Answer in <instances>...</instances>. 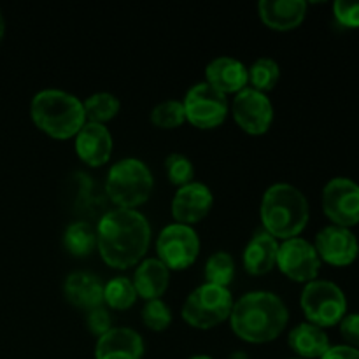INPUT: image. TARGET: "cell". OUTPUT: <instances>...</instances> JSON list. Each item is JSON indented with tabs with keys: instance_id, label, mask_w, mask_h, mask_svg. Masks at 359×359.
Wrapping results in <instances>:
<instances>
[{
	"instance_id": "6da1fadb",
	"label": "cell",
	"mask_w": 359,
	"mask_h": 359,
	"mask_svg": "<svg viewBox=\"0 0 359 359\" xmlns=\"http://www.w3.org/2000/svg\"><path fill=\"white\" fill-rule=\"evenodd\" d=\"M151 244V224L135 209H114L97 224V249L102 259L116 270L142 262Z\"/></svg>"
},
{
	"instance_id": "7a4b0ae2",
	"label": "cell",
	"mask_w": 359,
	"mask_h": 359,
	"mask_svg": "<svg viewBox=\"0 0 359 359\" xmlns=\"http://www.w3.org/2000/svg\"><path fill=\"white\" fill-rule=\"evenodd\" d=\"M230 326L235 335L249 344L276 340L290 321L286 304L270 291H251L233 302Z\"/></svg>"
},
{
	"instance_id": "3957f363",
	"label": "cell",
	"mask_w": 359,
	"mask_h": 359,
	"mask_svg": "<svg viewBox=\"0 0 359 359\" xmlns=\"http://www.w3.org/2000/svg\"><path fill=\"white\" fill-rule=\"evenodd\" d=\"M259 216L266 233L273 238L290 241L305 230L311 210L300 189L287 182H277L263 195Z\"/></svg>"
},
{
	"instance_id": "277c9868",
	"label": "cell",
	"mask_w": 359,
	"mask_h": 359,
	"mask_svg": "<svg viewBox=\"0 0 359 359\" xmlns=\"http://www.w3.org/2000/svg\"><path fill=\"white\" fill-rule=\"evenodd\" d=\"M30 114L35 126L58 140L72 139L86 125L83 102L62 90H42L32 98Z\"/></svg>"
},
{
	"instance_id": "5b68a950",
	"label": "cell",
	"mask_w": 359,
	"mask_h": 359,
	"mask_svg": "<svg viewBox=\"0 0 359 359\" xmlns=\"http://www.w3.org/2000/svg\"><path fill=\"white\" fill-rule=\"evenodd\" d=\"M154 179L149 167L137 158H125L111 167L105 191L118 209H135L149 200Z\"/></svg>"
},
{
	"instance_id": "8992f818",
	"label": "cell",
	"mask_w": 359,
	"mask_h": 359,
	"mask_svg": "<svg viewBox=\"0 0 359 359\" xmlns=\"http://www.w3.org/2000/svg\"><path fill=\"white\" fill-rule=\"evenodd\" d=\"M233 297L228 287L202 284L186 298L182 305V319L198 330H210L230 319Z\"/></svg>"
},
{
	"instance_id": "52a82bcc",
	"label": "cell",
	"mask_w": 359,
	"mask_h": 359,
	"mask_svg": "<svg viewBox=\"0 0 359 359\" xmlns=\"http://www.w3.org/2000/svg\"><path fill=\"white\" fill-rule=\"evenodd\" d=\"M300 307L311 325L325 330L340 325V321L346 318L347 298L335 283L316 279L305 284L300 297Z\"/></svg>"
},
{
	"instance_id": "ba28073f",
	"label": "cell",
	"mask_w": 359,
	"mask_h": 359,
	"mask_svg": "<svg viewBox=\"0 0 359 359\" xmlns=\"http://www.w3.org/2000/svg\"><path fill=\"white\" fill-rule=\"evenodd\" d=\"M156 252L168 270H186L198 258V233L188 224H168L158 235Z\"/></svg>"
},
{
	"instance_id": "9c48e42d",
	"label": "cell",
	"mask_w": 359,
	"mask_h": 359,
	"mask_svg": "<svg viewBox=\"0 0 359 359\" xmlns=\"http://www.w3.org/2000/svg\"><path fill=\"white\" fill-rule=\"evenodd\" d=\"M182 105H184L186 121L200 130L217 128L226 119L230 111L226 95L207 83H198L189 88Z\"/></svg>"
},
{
	"instance_id": "30bf717a",
	"label": "cell",
	"mask_w": 359,
	"mask_h": 359,
	"mask_svg": "<svg viewBox=\"0 0 359 359\" xmlns=\"http://www.w3.org/2000/svg\"><path fill=\"white\" fill-rule=\"evenodd\" d=\"M323 210L335 226L359 224V184L347 177H335L323 189Z\"/></svg>"
},
{
	"instance_id": "8fae6325",
	"label": "cell",
	"mask_w": 359,
	"mask_h": 359,
	"mask_svg": "<svg viewBox=\"0 0 359 359\" xmlns=\"http://www.w3.org/2000/svg\"><path fill=\"white\" fill-rule=\"evenodd\" d=\"M321 263L314 244L305 238L294 237L279 244L277 266L284 276L290 277L294 283L309 284L318 279Z\"/></svg>"
},
{
	"instance_id": "7c38bea8",
	"label": "cell",
	"mask_w": 359,
	"mask_h": 359,
	"mask_svg": "<svg viewBox=\"0 0 359 359\" xmlns=\"http://www.w3.org/2000/svg\"><path fill=\"white\" fill-rule=\"evenodd\" d=\"M235 123L249 135H263L269 132L273 121V105L262 91L244 88L235 95L231 104Z\"/></svg>"
},
{
	"instance_id": "4fadbf2b",
	"label": "cell",
	"mask_w": 359,
	"mask_h": 359,
	"mask_svg": "<svg viewBox=\"0 0 359 359\" xmlns=\"http://www.w3.org/2000/svg\"><path fill=\"white\" fill-rule=\"evenodd\" d=\"M314 248L318 251L321 262H326L332 266H349L359 256V242L351 228L330 226L323 228L316 235Z\"/></svg>"
},
{
	"instance_id": "5bb4252c",
	"label": "cell",
	"mask_w": 359,
	"mask_h": 359,
	"mask_svg": "<svg viewBox=\"0 0 359 359\" xmlns=\"http://www.w3.org/2000/svg\"><path fill=\"white\" fill-rule=\"evenodd\" d=\"M212 191L202 182H189L175 191L172 200V216L181 224L200 223L212 209Z\"/></svg>"
},
{
	"instance_id": "9a60e30c",
	"label": "cell",
	"mask_w": 359,
	"mask_h": 359,
	"mask_svg": "<svg viewBox=\"0 0 359 359\" xmlns=\"http://www.w3.org/2000/svg\"><path fill=\"white\" fill-rule=\"evenodd\" d=\"M76 153L90 167H102L112 154V135L105 125L88 123L76 137Z\"/></svg>"
},
{
	"instance_id": "2e32d148",
	"label": "cell",
	"mask_w": 359,
	"mask_h": 359,
	"mask_svg": "<svg viewBox=\"0 0 359 359\" xmlns=\"http://www.w3.org/2000/svg\"><path fill=\"white\" fill-rule=\"evenodd\" d=\"M144 340L132 328H111L105 335L98 337L95 347L97 359H142Z\"/></svg>"
},
{
	"instance_id": "e0dca14e",
	"label": "cell",
	"mask_w": 359,
	"mask_h": 359,
	"mask_svg": "<svg viewBox=\"0 0 359 359\" xmlns=\"http://www.w3.org/2000/svg\"><path fill=\"white\" fill-rule=\"evenodd\" d=\"M259 20L277 32H290L300 27L307 14L304 0H262L258 4Z\"/></svg>"
},
{
	"instance_id": "ac0fdd59",
	"label": "cell",
	"mask_w": 359,
	"mask_h": 359,
	"mask_svg": "<svg viewBox=\"0 0 359 359\" xmlns=\"http://www.w3.org/2000/svg\"><path fill=\"white\" fill-rule=\"evenodd\" d=\"M207 84L216 88L223 95L241 93L244 88H248L249 72L248 67L231 56H219L212 60L205 69Z\"/></svg>"
},
{
	"instance_id": "d6986e66",
	"label": "cell",
	"mask_w": 359,
	"mask_h": 359,
	"mask_svg": "<svg viewBox=\"0 0 359 359\" xmlns=\"http://www.w3.org/2000/svg\"><path fill=\"white\" fill-rule=\"evenodd\" d=\"M63 294L77 309L93 311L104 305V284L90 272H74L63 283Z\"/></svg>"
},
{
	"instance_id": "ffe728a7",
	"label": "cell",
	"mask_w": 359,
	"mask_h": 359,
	"mask_svg": "<svg viewBox=\"0 0 359 359\" xmlns=\"http://www.w3.org/2000/svg\"><path fill=\"white\" fill-rule=\"evenodd\" d=\"M277 255H279V242L265 230L255 233V237L245 245L244 262L245 272L251 276H265L277 265Z\"/></svg>"
},
{
	"instance_id": "44dd1931",
	"label": "cell",
	"mask_w": 359,
	"mask_h": 359,
	"mask_svg": "<svg viewBox=\"0 0 359 359\" xmlns=\"http://www.w3.org/2000/svg\"><path fill=\"white\" fill-rule=\"evenodd\" d=\"M170 283V270L158 258H147L139 263L133 276V287L144 300H158Z\"/></svg>"
},
{
	"instance_id": "7402d4cb",
	"label": "cell",
	"mask_w": 359,
	"mask_h": 359,
	"mask_svg": "<svg viewBox=\"0 0 359 359\" xmlns=\"http://www.w3.org/2000/svg\"><path fill=\"white\" fill-rule=\"evenodd\" d=\"M287 344L300 359H321L332 347L325 330L311 323H300L294 326L287 337Z\"/></svg>"
},
{
	"instance_id": "603a6c76",
	"label": "cell",
	"mask_w": 359,
	"mask_h": 359,
	"mask_svg": "<svg viewBox=\"0 0 359 359\" xmlns=\"http://www.w3.org/2000/svg\"><path fill=\"white\" fill-rule=\"evenodd\" d=\"M63 245L76 258H86L97 248V231L84 221L69 224L63 233Z\"/></svg>"
},
{
	"instance_id": "cb8c5ba5",
	"label": "cell",
	"mask_w": 359,
	"mask_h": 359,
	"mask_svg": "<svg viewBox=\"0 0 359 359\" xmlns=\"http://www.w3.org/2000/svg\"><path fill=\"white\" fill-rule=\"evenodd\" d=\"M84 114H86L88 123H98V125H104L105 121H111L112 118H116V114L119 112V104L118 97L112 93H95L91 97H88L83 102Z\"/></svg>"
},
{
	"instance_id": "d4e9b609",
	"label": "cell",
	"mask_w": 359,
	"mask_h": 359,
	"mask_svg": "<svg viewBox=\"0 0 359 359\" xmlns=\"http://www.w3.org/2000/svg\"><path fill=\"white\" fill-rule=\"evenodd\" d=\"M137 300L133 283L126 277H116L104 286V304L114 311H128Z\"/></svg>"
},
{
	"instance_id": "484cf974",
	"label": "cell",
	"mask_w": 359,
	"mask_h": 359,
	"mask_svg": "<svg viewBox=\"0 0 359 359\" xmlns=\"http://www.w3.org/2000/svg\"><path fill=\"white\" fill-rule=\"evenodd\" d=\"M248 72L251 88L256 91H262V93L272 91L280 79V67L272 58L256 60L251 69H248Z\"/></svg>"
},
{
	"instance_id": "4316f807",
	"label": "cell",
	"mask_w": 359,
	"mask_h": 359,
	"mask_svg": "<svg viewBox=\"0 0 359 359\" xmlns=\"http://www.w3.org/2000/svg\"><path fill=\"white\" fill-rule=\"evenodd\" d=\"M233 276H235V262L228 252L217 251L207 259L205 279L209 284L228 287V284L233 280Z\"/></svg>"
},
{
	"instance_id": "83f0119b",
	"label": "cell",
	"mask_w": 359,
	"mask_h": 359,
	"mask_svg": "<svg viewBox=\"0 0 359 359\" xmlns=\"http://www.w3.org/2000/svg\"><path fill=\"white\" fill-rule=\"evenodd\" d=\"M151 121L161 130L179 128L186 123L184 105L179 100H165L158 104L151 112Z\"/></svg>"
},
{
	"instance_id": "f1b7e54d",
	"label": "cell",
	"mask_w": 359,
	"mask_h": 359,
	"mask_svg": "<svg viewBox=\"0 0 359 359\" xmlns=\"http://www.w3.org/2000/svg\"><path fill=\"white\" fill-rule=\"evenodd\" d=\"M165 170H167L168 181L177 188L189 184L195 177V167H193L191 160L179 153L168 154L165 160Z\"/></svg>"
},
{
	"instance_id": "f546056e",
	"label": "cell",
	"mask_w": 359,
	"mask_h": 359,
	"mask_svg": "<svg viewBox=\"0 0 359 359\" xmlns=\"http://www.w3.org/2000/svg\"><path fill=\"white\" fill-rule=\"evenodd\" d=\"M142 321L153 332H163L172 325V311L161 298L149 300L142 309Z\"/></svg>"
},
{
	"instance_id": "4dcf8cb0",
	"label": "cell",
	"mask_w": 359,
	"mask_h": 359,
	"mask_svg": "<svg viewBox=\"0 0 359 359\" xmlns=\"http://www.w3.org/2000/svg\"><path fill=\"white\" fill-rule=\"evenodd\" d=\"M333 14L335 20L346 28H359V2H347V0H337L333 4Z\"/></svg>"
},
{
	"instance_id": "1f68e13d",
	"label": "cell",
	"mask_w": 359,
	"mask_h": 359,
	"mask_svg": "<svg viewBox=\"0 0 359 359\" xmlns=\"http://www.w3.org/2000/svg\"><path fill=\"white\" fill-rule=\"evenodd\" d=\"M86 321H88V330L97 337L105 335V333L112 328V318L111 314H109L107 309H104V305L88 312Z\"/></svg>"
},
{
	"instance_id": "d6a6232c",
	"label": "cell",
	"mask_w": 359,
	"mask_h": 359,
	"mask_svg": "<svg viewBox=\"0 0 359 359\" xmlns=\"http://www.w3.org/2000/svg\"><path fill=\"white\" fill-rule=\"evenodd\" d=\"M340 335L346 340V346L359 349V314H347L340 321Z\"/></svg>"
},
{
	"instance_id": "836d02e7",
	"label": "cell",
	"mask_w": 359,
	"mask_h": 359,
	"mask_svg": "<svg viewBox=\"0 0 359 359\" xmlns=\"http://www.w3.org/2000/svg\"><path fill=\"white\" fill-rule=\"evenodd\" d=\"M321 359H359V349L351 346H332Z\"/></svg>"
},
{
	"instance_id": "e575fe53",
	"label": "cell",
	"mask_w": 359,
	"mask_h": 359,
	"mask_svg": "<svg viewBox=\"0 0 359 359\" xmlns=\"http://www.w3.org/2000/svg\"><path fill=\"white\" fill-rule=\"evenodd\" d=\"M228 359H249L248 353H244V351H235V353L230 354V358Z\"/></svg>"
},
{
	"instance_id": "d590c367",
	"label": "cell",
	"mask_w": 359,
	"mask_h": 359,
	"mask_svg": "<svg viewBox=\"0 0 359 359\" xmlns=\"http://www.w3.org/2000/svg\"><path fill=\"white\" fill-rule=\"evenodd\" d=\"M4 34H6V21H4L2 13H0V42H2Z\"/></svg>"
},
{
	"instance_id": "8d00e7d4",
	"label": "cell",
	"mask_w": 359,
	"mask_h": 359,
	"mask_svg": "<svg viewBox=\"0 0 359 359\" xmlns=\"http://www.w3.org/2000/svg\"><path fill=\"white\" fill-rule=\"evenodd\" d=\"M189 359H212V358L205 356V354H198V356H193V358H189Z\"/></svg>"
},
{
	"instance_id": "74e56055",
	"label": "cell",
	"mask_w": 359,
	"mask_h": 359,
	"mask_svg": "<svg viewBox=\"0 0 359 359\" xmlns=\"http://www.w3.org/2000/svg\"><path fill=\"white\" fill-rule=\"evenodd\" d=\"M291 359H300V358H291Z\"/></svg>"
}]
</instances>
